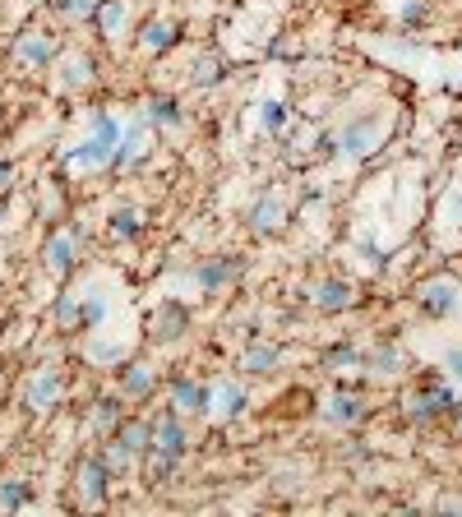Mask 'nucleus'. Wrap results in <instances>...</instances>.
<instances>
[{
  "label": "nucleus",
  "instance_id": "13",
  "mask_svg": "<svg viewBox=\"0 0 462 517\" xmlns=\"http://www.w3.org/2000/svg\"><path fill=\"white\" fill-rule=\"evenodd\" d=\"M56 56H61V42H56V33H47V28H24V33L14 37V65L19 70H51L56 65Z\"/></svg>",
  "mask_w": 462,
  "mask_h": 517
},
{
  "label": "nucleus",
  "instance_id": "33",
  "mask_svg": "<svg viewBox=\"0 0 462 517\" xmlns=\"http://www.w3.org/2000/svg\"><path fill=\"white\" fill-rule=\"evenodd\" d=\"M111 236H116V241H139V236H144V213H139V208H116V213H111Z\"/></svg>",
  "mask_w": 462,
  "mask_h": 517
},
{
  "label": "nucleus",
  "instance_id": "26",
  "mask_svg": "<svg viewBox=\"0 0 462 517\" xmlns=\"http://www.w3.org/2000/svg\"><path fill=\"white\" fill-rule=\"evenodd\" d=\"M130 19H134L130 0H102L98 14H93V28H98L107 42H125V37H130Z\"/></svg>",
  "mask_w": 462,
  "mask_h": 517
},
{
  "label": "nucleus",
  "instance_id": "39",
  "mask_svg": "<svg viewBox=\"0 0 462 517\" xmlns=\"http://www.w3.org/2000/svg\"><path fill=\"white\" fill-rule=\"evenodd\" d=\"M439 508H449V513H462V499H439Z\"/></svg>",
  "mask_w": 462,
  "mask_h": 517
},
{
  "label": "nucleus",
  "instance_id": "12",
  "mask_svg": "<svg viewBox=\"0 0 462 517\" xmlns=\"http://www.w3.org/2000/svg\"><path fill=\"white\" fill-rule=\"evenodd\" d=\"M292 222V204L282 199L278 190H259L250 204H245V227L255 236H282Z\"/></svg>",
  "mask_w": 462,
  "mask_h": 517
},
{
  "label": "nucleus",
  "instance_id": "28",
  "mask_svg": "<svg viewBox=\"0 0 462 517\" xmlns=\"http://www.w3.org/2000/svg\"><path fill=\"white\" fill-rule=\"evenodd\" d=\"M389 14H393V24H398V28L416 33V28H426V24H430V14H435V5H430V0H393Z\"/></svg>",
  "mask_w": 462,
  "mask_h": 517
},
{
  "label": "nucleus",
  "instance_id": "20",
  "mask_svg": "<svg viewBox=\"0 0 462 517\" xmlns=\"http://www.w3.org/2000/svg\"><path fill=\"white\" fill-rule=\"evenodd\" d=\"M287 365V351L278 342H268V337H255V342H245L241 356H236V370L250 374V379H264V374H278Z\"/></svg>",
  "mask_w": 462,
  "mask_h": 517
},
{
  "label": "nucleus",
  "instance_id": "3",
  "mask_svg": "<svg viewBox=\"0 0 462 517\" xmlns=\"http://www.w3.org/2000/svg\"><path fill=\"white\" fill-rule=\"evenodd\" d=\"M389 134H393V107H370V111L347 116L333 130V144H338L342 162H370L379 148L389 144Z\"/></svg>",
  "mask_w": 462,
  "mask_h": 517
},
{
  "label": "nucleus",
  "instance_id": "1",
  "mask_svg": "<svg viewBox=\"0 0 462 517\" xmlns=\"http://www.w3.org/2000/svg\"><path fill=\"white\" fill-rule=\"evenodd\" d=\"M121 134H125L121 116H116V111H98V116H93V125H88V134L74 148H65L61 162L70 171H79V176H98V171H111Z\"/></svg>",
  "mask_w": 462,
  "mask_h": 517
},
{
  "label": "nucleus",
  "instance_id": "17",
  "mask_svg": "<svg viewBox=\"0 0 462 517\" xmlns=\"http://www.w3.org/2000/svg\"><path fill=\"white\" fill-rule=\"evenodd\" d=\"M51 70H56V93H84L98 84V61L88 51H61Z\"/></svg>",
  "mask_w": 462,
  "mask_h": 517
},
{
  "label": "nucleus",
  "instance_id": "11",
  "mask_svg": "<svg viewBox=\"0 0 462 517\" xmlns=\"http://www.w3.org/2000/svg\"><path fill=\"white\" fill-rule=\"evenodd\" d=\"M245 411H250V388H245L236 374H222V379L208 384V421L213 425L241 421Z\"/></svg>",
  "mask_w": 462,
  "mask_h": 517
},
{
  "label": "nucleus",
  "instance_id": "23",
  "mask_svg": "<svg viewBox=\"0 0 462 517\" xmlns=\"http://www.w3.org/2000/svg\"><path fill=\"white\" fill-rule=\"evenodd\" d=\"M121 421H125V397H98V402L84 411V430L93 434V439H111V434L121 430Z\"/></svg>",
  "mask_w": 462,
  "mask_h": 517
},
{
  "label": "nucleus",
  "instance_id": "9",
  "mask_svg": "<svg viewBox=\"0 0 462 517\" xmlns=\"http://www.w3.org/2000/svg\"><path fill=\"white\" fill-rule=\"evenodd\" d=\"M305 301H310V310L315 314H347V310H356V282L352 277H338V273H329V277H315L310 287H305Z\"/></svg>",
  "mask_w": 462,
  "mask_h": 517
},
{
  "label": "nucleus",
  "instance_id": "19",
  "mask_svg": "<svg viewBox=\"0 0 462 517\" xmlns=\"http://www.w3.org/2000/svg\"><path fill=\"white\" fill-rule=\"evenodd\" d=\"M176 42H181V19L176 14H153V19L139 24V37H134V47L144 51V56H153V61L167 56Z\"/></svg>",
  "mask_w": 462,
  "mask_h": 517
},
{
  "label": "nucleus",
  "instance_id": "30",
  "mask_svg": "<svg viewBox=\"0 0 462 517\" xmlns=\"http://www.w3.org/2000/svg\"><path fill=\"white\" fill-rule=\"evenodd\" d=\"M102 462L111 467V476H116V481H130L134 471H139V462H144V457L130 453V448H125L121 439H107V453H102Z\"/></svg>",
  "mask_w": 462,
  "mask_h": 517
},
{
  "label": "nucleus",
  "instance_id": "2",
  "mask_svg": "<svg viewBox=\"0 0 462 517\" xmlns=\"http://www.w3.org/2000/svg\"><path fill=\"white\" fill-rule=\"evenodd\" d=\"M185 453H190V425L185 416H176L171 407H162L153 416V439H148V481L153 485H167L176 471H181Z\"/></svg>",
  "mask_w": 462,
  "mask_h": 517
},
{
  "label": "nucleus",
  "instance_id": "8",
  "mask_svg": "<svg viewBox=\"0 0 462 517\" xmlns=\"http://www.w3.org/2000/svg\"><path fill=\"white\" fill-rule=\"evenodd\" d=\"M190 324H195L190 305H185L181 296H162L153 319H148V342H153V347H176V342L190 333Z\"/></svg>",
  "mask_w": 462,
  "mask_h": 517
},
{
  "label": "nucleus",
  "instance_id": "36",
  "mask_svg": "<svg viewBox=\"0 0 462 517\" xmlns=\"http://www.w3.org/2000/svg\"><path fill=\"white\" fill-rule=\"evenodd\" d=\"M24 504H28V481L5 476V481H0V508H24Z\"/></svg>",
  "mask_w": 462,
  "mask_h": 517
},
{
  "label": "nucleus",
  "instance_id": "37",
  "mask_svg": "<svg viewBox=\"0 0 462 517\" xmlns=\"http://www.w3.org/2000/svg\"><path fill=\"white\" fill-rule=\"evenodd\" d=\"M439 370L449 374L453 384L462 388V342H453V347H444V356H439Z\"/></svg>",
  "mask_w": 462,
  "mask_h": 517
},
{
  "label": "nucleus",
  "instance_id": "32",
  "mask_svg": "<svg viewBox=\"0 0 462 517\" xmlns=\"http://www.w3.org/2000/svg\"><path fill=\"white\" fill-rule=\"evenodd\" d=\"M102 0H47V10L65 24H93V14H98Z\"/></svg>",
  "mask_w": 462,
  "mask_h": 517
},
{
  "label": "nucleus",
  "instance_id": "14",
  "mask_svg": "<svg viewBox=\"0 0 462 517\" xmlns=\"http://www.w3.org/2000/svg\"><path fill=\"white\" fill-rule=\"evenodd\" d=\"M61 397H65V370L61 365H37L33 374L24 379V407L28 411H51V407H61Z\"/></svg>",
  "mask_w": 462,
  "mask_h": 517
},
{
  "label": "nucleus",
  "instance_id": "25",
  "mask_svg": "<svg viewBox=\"0 0 462 517\" xmlns=\"http://www.w3.org/2000/svg\"><path fill=\"white\" fill-rule=\"evenodd\" d=\"M158 393V370L148 361H121V397L125 402H148Z\"/></svg>",
  "mask_w": 462,
  "mask_h": 517
},
{
  "label": "nucleus",
  "instance_id": "34",
  "mask_svg": "<svg viewBox=\"0 0 462 517\" xmlns=\"http://www.w3.org/2000/svg\"><path fill=\"white\" fill-rule=\"evenodd\" d=\"M222 74H227L222 56H218V51H208V56H199V61H195V74H190V84H195V88H218V84H222Z\"/></svg>",
  "mask_w": 462,
  "mask_h": 517
},
{
  "label": "nucleus",
  "instance_id": "7",
  "mask_svg": "<svg viewBox=\"0 0 462 517\" xmlns=\"http://www.w3.org/2000/svg\"><path fill=\"white\" fill-rule=\"evenodd\" d=\"M245 273V259L241 254H213V259H199V264H190V287L199 291V296H218V291L236 287Z\"/></svg>",
  "mask_w": 462,
  "mask_h": 517
},
{
  "label": "nucleus",
  "instance_id": "15",
  "mask_svg": "<svg viewBox=\"0 0 462 517\" xmlns=\"http://www.w3.org/2000/svg\"><path fill=\"white\" fill-rule=\"evenodd\" d=\"M167 407L185 421H208V384L195 374H176L167 384Z\"/></svg>",
  "mask_w": 462,
  "mask_h": 517
},
{
  "label": "nucleus",
  "instance_id": "21",
  "mask_svg": "<svg viewBox=\"0 0 462 517\" xmlns=\"http://www.w3.org/2000/svg\"><path fill=\"white\" fill-rule=\"evenodd\" d=\"M139 111H144L148 125H153L158 134H185V125H190V121H185L181 97H171V93H153Z\"/></svg>",
  "mask_w": 462,
  "mask_h": 517
},
{
  "label": "nucleus",
  "instance_id": "5",
  "mask_svg": "<svg viewBox=\"0 0 462 517\" xmlns=\"http://www.w3.org/2000/svg\"><path fill=\"white\" fill-rule=\"evenodd\" d=\"M416 310L435 319V324H453L462 314V277L458 273H430L416 282Z\"/></svg>",
  "mask_w": 462,
  "mask_h": 517
},
{
  "label": "nucleus",
  "instance_id": "6",
  "mask_svg": "<svg viewBox=\"0 0 462 517\" xmlns=\"http://www.w3.org/2000/svg\"><path fill=\"white\" fill-rule=\"evenodd\" d=\"M319 421L329 425V430H361L370 421V397L361 388H333L319 402Z\"/></svg>",
  "mask_w": 462,
  "mask_h": 517
},
{
  "label": "nucleus",
  "instance_id": "29",
  "mask_svg": "<svg viewBox=\"0 0 462 517\" xmlns=\"http://www.w3.org/2000/svg\"><path fill=\"white\" fill-rule=\"evenodd\" d=\"M51 319H56L61 333H84V301H79L74 291H61L56 305H51Z\"/></svg>",
  "mask_w": 462,
  "mask_h": 517
},
{
  "label": "nucleus",
  "instance_id": "18",
  "mask_svg": "<svg viewBox=\"0 0 462 517\" xmlns=\"http://www.w3.org/2000/svg\"><path fill=\"white\" fill-rule=\"evenodd\" d=\"M79 259H84V245H79V231L61 227L51 231L47 245H42V268H47L51 277H70L74 268H79Z\"/></svg>",
  "mask_w": 462,
  "mask_h": 517
},
{
  "label": "nucleus",
  "instance_id": "10",
  "mask_svg": "<svg viewBox=\"0 0 462 517\" xmlns=\"http://www.w3.org/2000/svg\"><path fill=\"white\" fill-rule=\"evenodd\" d=\"M153 148H158V130H153V125H148V116L139 111L134 121H125V134H121V144H116V162H111V171L144 167L148 157H153Z\"/></svg>",
  "mask_w": 462,
  "mask_h": 517
},
{
  "label": "nucleus",
  "instance_id": "40",
  "mask_svg": "<svg viewBox=\"0 0 462 517\" xmlns=\"http://www.w3.org/2000/svg\"><path fill=\"white\" fill-rule=\"evenodd\" d=\"M458 434H462V411H458Z\"/></svg>",
  "mask_w": 462,
  "mask_h": 517
},
{
  "label": "nucleus",
  "instance_id": "38",
  "mask_svg": "<svg viewBox=\"0 0 462 517\" xmlns=\"http://www.w3.org/2000/svg\"><path fill=\"white\" fill-rule=\"evenodd\" d=\"M10 185H14V167H10V162H5V157H0V194L10 190Z\"/></svg>",
  "mask_w": 462,
  "mask_h": 517
},
{
  "label": "nucleus",
  "instance_id": "4",
  "mask_svg": "<svg viewBox=\"0 0 462 517\" xmlns=\"http://www.w3.org/2000/svg\"><path fill=\"white\" fill-rule=\"evenodd\" d=\"M458 402H462V388L453 384L449 374L444 379H421L412 393L402 397V416L412 425H435L439 416H458Z\"/></svg>",
  "mask_w": 462,
  "mask_h": 517
},
{
  "label": "nucleus",
  "instance_id": "35",
  "mask_svg": "<svg viewBox=\"0 0 462 517\" xmlns=\"http://www.w3.org/2000/svg\"><path fill=\"white\" fill-rule=\"evenodd\" d=\"M79 301H84V328L98 333V328L107 324V314H111V296L107 291H98V296H79Z\"/></svg>",
  "mask_w": 462,
  "mask_h": 517
},
{
  "label": "nucleus",
  "instance_id": "41",
  "mask_svg": "<svg viewBox=\"0 0 462 517\" xmlns=\"http://www.w3.org/2000/svg\"><path fill=\"white\" fill-rule=\"evenodd\" d=\"M458 51H462V47H458Z\"/></svg>",
  "mask_w": 462,
  "mask_h": 517
},
{
  "label": "nucleus",
  "instance_id": "22",
  "mask_svg": "<svg viewBox=\"0 0 462 517\" xmlns=\"http://www.w3.org/2000/svg\"><path fill=\"white\" fill-rule=\"evenodd\" d=\"M402 370H407V351H402L398 342H375V347L365 351V374H370L375 384H389Z\"/></svg>",
  "mask_w": 462,
  "mask_h": 517
},
{
  "label": "nucleus",
  "instance_id": "27",
  "mask_svg": "<svg viewBox=\"0 0 462 517\" xmlns=\"http://www.w3.org/2000/svg\"><path fill=\"white\" fill-rule=\"evenodd\" d=\"M324 370H333V374H365V351L356 347V342H333V347L324 351Z\"/></svg>",
  "mask_w": 462,
  "mask_h": 517
},
{
  "label": "nucleus",
  "instance_id": "31",
  "mask_svg": "<svg viewBox=\"0 0 462 517\" xmlns=\"http://www.w3.org/2000/svg\"><path fill=\"white\" fill-rule=\"evenodd\" d=\"M111 439H121L130 453H139V457H148V439H153V421H139V416H125L121 421V430L111 434Z\"/></svg>",
  "mask_w": 462,
  "mask_h": 517
},
{
  "label": "nucleus",
  "instance_id": "24",
  "mask_svg": "<svg viewBox=\"0 0 462 517\" xmlns=\"http://www.w3.org/2000/svg\"><path fill=\"white\" fill-rule=\"evenodd\" d=\"M255 125H259L264 139H282V134L296 125L292 102H287V97H264V102L255 107Z\"/></svg>",
  "mask_w": 462,
  "mask_h": 517
},
{
  "label": "nucleus",
  "instance_id": "16",
  "mask_svg": "<svg viewBox=\"0 0 462 517\" xmlns=\"http://www.w3.org/2000/svg\"><path fill=\"white\" fill-rule=\"evenodd\" d=\"M111 467L102 457H79V467H74V490H79V504L84 508H102L111 494Z\"/></svg>",
  "mask_w": 462,
  "mask_h": 517
}]
</instances>
